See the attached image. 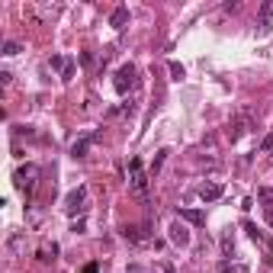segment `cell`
<instances>
[{"label": "cell", "mask_w": 273, "mask_h": 273, "mask_svg": "<svg viewBox=\"0 0 273 273\" xmlns=\"http://www.w3.org/2000/svg\"><path fill=\"white\" fill-rule=\"evenodd\" d=\"M222 251H225V257H232V254H235V238H232V228L222 235Z\"/></svg>", "instance_id": "obj_13"}, {"label": "cell", "mask_w": 273, "mask_h": 273, "mask_svg": "<svg viewBox=\"0 0 273 273\" xmlns=\"http://www.w3.org/2000/svg\"><path fill=\"white\" fill-rule=\"evenodd\" d=\"M219 270L222 273H251V270H247V264H232V260H222Z\"/></svg>", "instance_id": "obj_12"}, {"label": "cell", "mask_w": 273, "mask_h": 273, "mask_svg": "<svg viewBox=\"0 0 273 273\" xmlns=\"http://www.w3.org/2000/svg\"><path fill=\"white\" fill-rule=\"evenodd\" d=\"M260 19H270V23H273V0L260 4Z\"/></svg>", "instance_id": "obj_20"}, {"label": "cell", "mask_w": 273, "mask_h": 273, "mask_svg": "<svg viewBox=\"0 0 273 273\" xmlns=\"http://www.w3.org/2000/svg\"><path fill=\"white\" fill-rule=\"evenodd\" d=\"M4 55H7V58L19 55V42H13V39H10V42H4Z\"/></svg>", "instance_id": "obj_18"}, {"label": "cell", "mask_w": 273, "mask_h": 273, "mask_svg": "<svg viewBox=\"0 0 273 273\" xmlns=\"http://www.w3.org/2000/svg\"><path fill=\"white\" fill-rule=\"evenodd\" d=\"M84 209H87V186L71 190V193L65 196V212H68V216H80Z\"/></svg>", "instance_id": "obj_3"}, {"label": "cell", "mask_w": 273, "mask_h": 273, "mask_svg": "<svg viewBox=\"0 0 273 273\" xmlns=\"http://www.w3.org/2000/svg\"><path fill=\"white\" fill-rule=\"evenodd\" d=\"M148 273H174L171 264H158V270H148Z\"/></svg>", "instance_id": "obj_25"}, {"label": "cell", "mask_w": 273, "mask_h": 273, "mask_svg": "<svg viewBox=\"0 0 273 273\" xmlns=\"http://www.w3.org/2000/svg\"><path fill=\"white\" fill-rule=\"evenodd\" d=\"M228 135H232V141H235V138H241V135H244V119H235L232 129H228Z\"/></svg>", "instance_id": "obj_15"}, {"label": "cell", "mask_w": 273, "mask_h": 273, "mask_svg": "<svg viewBox=\"0 0 273 273\" xmlns=\"http://www.w3.org/2000/svg\"><path fill=\"white\" fill-rule=\"evenodd\" d=\"M13 180H16V186L23 190V193H32L35 190V180H39V167H35V164H26V167H19L16 174H13Z\"/></svg>", "instance_id": "obj_4"}, {"label": "cell", "mask_w": 273, "mask_h": 273, "mask_svg": "<svg viewBox=\"0 0 273 273\" xmlns=\"http://www.w3.org/2000/svg\"><path fill=\"white\" fill-rule=\"evenodd\" d=\"M222 193H225L222 183H203L199 186V199H203V203H216V199H222Z\"/></svg>", "instance_id": "obj_8"}, {"label": "cell", "mask_w": 273, "mask_h": 273, "mask_svg": "<svg viewBox=\"0 0 273 273\" xmlns=\"http://www.w3.org/2000/svg\"><path fill=\"white\" fill-rule=\"evenodd\" d=\"M267 151H273V132H267L264 141H260V154H267Z\"/></svg>", "instance_id": "obj_21"}, {"label": "cell", "mask_w": 273, "mask_h": 273, "mask_svg": "<svg viewBox=\"0 0 273 273\" xmlns=\"http://www.w3.org/2000/svg\"><path fill=\"white\" fill-rule=\"evenodd\" d=\"M167 154H171L167 148H161V151H158V158H154V164H151V177H154V174H158V171H161V164H164V161H167Z\"/></svg>", "instance_id": "obj_14"}, {"label": "cell", "mask_w": 273, "mask_h": 273, "mask_svg": "<svg viewBox=\"0 0 273 273\" xmlns=\"http://www.w3.org/2000/svg\"><path fill=\"white\" fill-rule=\"evenodd\" d=\"M167 68H171V77H174V80H180V77L186 74V71H183V65H180V61H171Z\"/></svg>", "instance_id": "obj_19"}, {"label": "cell", "mask_w": 273, "mask_h": 273, "mask_svg": "<svg viewBox=\"0 0 273 273\" xmlns=\"http://www.w3.org/2000/svg\"><path fill=\"white\" fill-rule=\"evenodd\" d=\"M244 232H247V235H251V238H254V241H264V232H260V228H257V225H254V222H244Z\"/></svg>", "instance_id": "obj_16"}, {"label": "cell", "mask_w": 273, "mask_h": 273, "mask_svg": "<svg viewBox=\"0 0 273 273\" xmlns=\"http://www.w3.org/2000/svg\"><path fill=\"white\" fill-rule=\"evenodd\" d=\"M167 238H171L174 244L186 247V244H190V228H186L180 219H174V222H171V228H167Z\"/></svg>", "instance_id": "obj_6"}, {"label": "cell", "mask_w": 273, "mask_h": 273, "mask_svg": "<svg viewBox=\"0 0 273 273\" xmlns=\"http://www.w3.org/2000/svg\"><path fill=\"white\" fill-rule=\"evenodd\" d=\"M125 273H148V267H141V264H129Z\"/></svg>", "instance_id": "obj_24"}, {"label": "cell", "mask_w": 273, "mask_h": 273, "mask_svg": "<svg viewBox=\"0 0 273 273\" xmlns=\"http://www.w3.org/2000/svg\"><path fill=\"white\" fill-rule=\"evenodd\" d=\"M52 68H58V71H65V68H68V61H65L61 55H52Z\"/></svg>", "instance_id": "obj_22"}, {"label": "cell", "mask_w": 273, "mask_h": 273, "mask_svg": "<svg viewBox=\"0 0 273 273\" xmlns=\"http://www.w3.org/2000/svg\"><path fill=\"white\" fill-rule=\"evenodd\" d=\"M129 23V7H116L113 13H110V26H116V29H122Z\"/></svg>", "instance_id": "obj_10"}, {"label": "cell", "mask_w": 273, "mask_h": 273, "mask_svg": "<svg viewBox=\"0 0 273 273\" xmlns=\"http://www.w3.org/2000/svg\"><path fill=\"white\" fill-rule=\"evenodd\" d=\"M122 238H125V241H132V244H145V241H151L148 222H141V225H125V228H122Z\"/></svg>", "instance_id": "obj_5"}, {"label": "cell", "mask_w": 273, "mask_h": 273, "mask_svg": "<svg viewBox=\"0 0 273 273\" xmlns=\"http://www.w3.org/2000/svg\"><path fill=\"white\" fill-rule=\"evenodd\" d=\"M80 273H100V267H97V264H87V267L80 270Z\"/></svg>", "instance_id": "obj_26"}, {"label": "cell", "mask_w": 273, "mask_h": 273, "mask_svg": "<svg viewBox=\"0 0 273 273\" xmlns=\"http://www.w3.org/2000/svg\"><path fill=\"white\" fill-rule=\"evenodd\" d=\"M177 219H183V222H190V225H206V212H199V209H177Z\"/></svg>", "instance_id": "obj_9"}, {"label": "cell", "mask_w": 273, "mask_h": 273, "mask_svg": "<svg viewBox=\"0 0 273 273\" xmlns=\"http://www.w3.org/2000/svg\"><path fill=\"white\" fill-rule=\"evenodd\" d=\"M71 77H74V65H71V61H68V68L61 71V80H71Z\"/></svg>", "instance_id": "obj_23"}, {"label": "cell", "mask_w": 273, "mask_h": 273, "mask_svg": "<svg viewBox=\"0 0 273 273\" xmlns=\"http://www.w3.org/2000/svg\"><path fill=\"white\" fill-rule=\"evenodd\" d=\"M113 87L119 90V93H129V90H135V87H138V71H135V65H122L119 71H116V80H113Z\"/></svg>", "instance_id": "obj_2"}, {"label": "cell", "mask_w": 273, "mask_h": 273, "mask_svg": "<svg viewBox=\"0 0 273 273\" xmlns=\"http://www.w3.org/2000/svg\"><path fill=\"white\" fill-rule=\"evenodd\" d=\"M270 29H273V23H270V19H260V23H257V39H267Z\"/></svg>", "instance_id": "obj_17"}, {"label": "cell", "mask_w": 273, "mask_h": 273, "mask_svg": "<svg viewBox=\"0 0 273 273\" xmlns=\"http://www.w3.org/2000/svg\"><path fill=\"white\" fill-rule=\"evenodd\" d=\"M97 138H100L97 132H90V135H84V138H77L74 145H71V158H87V148H90Z\"/></svg>", "instance_id": "obj_7"}, {"label": "cell", "mask_w": 273, "mask_h": 273, "mask_svg": "<svg viewBox=\"0 0 273 273\" xmlns=\"http://www.w3.org/2000/svg\"><path fill=\"white\" fill-rule=\"evenodd\" d=\"M257 199L264 203L267 212H273V190H270V186H260V190H257Z\"/></svg>", "instance_id": "obj_11"}, {"label": "cell", "mask_w": 273, "mask_h": 273, "mask_svg": "<svg viewBox=\"0 0 273 273\" xmlns=\"http://www.w3.org/2000/svg\"><path fill=\"white\" fill-rule=\"evenodd\" d=\"M129 190H132L138 199L148 196V174H145V164L138 158H132V164H129Z\"/></svg>", "instance_id": "obj_1"}]
</instances>
